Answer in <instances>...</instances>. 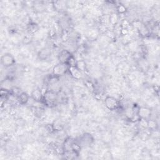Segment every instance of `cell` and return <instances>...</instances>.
<instances>
[{
    "label": "cell",
    "mask_w": 160,
    "mask_h": 160,
    "mask_svg": "<svg viewBox=\"0 0 160 160\" xmlns=\"http://www.w3.org/2000/svg\"><path fill=\"white\" fill-rule=\"evenodd\" d=\"M33 6L34 9L38 12H42L43 10H45V7L42 4V2H36Z\"/></svg>",
    "instance_id": "cell-18"
},
{
    "label": "cell",
    "mask_w": 160,
    "mask_h": 160,
    "mask_svg": "<svg viewBox=\"0 0 160 160\" xmlns=\"http://www.w3.org/2000/svg\"><path fill=\"white\" fill-rule=\"evenodd\" d=\"M51 126L53 129V131H62L64 127L63 122L59 119H57L54 120L52 122V123L51 124Z\"/></svg>",
    "instance_id": "cell-11"
},
{
    "label": "cell",
    "mask_w": 160,
    "mask_h": 160,
    "mask_svg": "<svg viewBox=\"0 0 160 160\" xmlns=\"http://www.w3.org/2000/svg\"><path fill=\"white\" fill-rule=\"evenodd\" d=\"M39 29V27L38 24L35 22H30L28 26V31L31 33H34L36 31H38Z\"/></svg>",
    "instance_id": "cell-14"
},
{
    "label": "cell",
    "mask_w": 160,
    "mask_h": 160,
    "mask_svg": "<svg viewBox=\"0 0 160 160\" xmlns=\"http://www.w3.org/2000/svg\"><path fill=\"white\" fill-rule=\"evenodd\" d=\"M68 72L74 79H79L82 77V72L76 66L69 67Z\"/></svg>",
    "instance_id": "cell-10"
},
{
    "label": "cell",
    "mask_w": 160,
    "mask_h": 160,
    "mask_svg": "<svg viewBox=\"0 0 160 160\" xmlns=\"http://www.w3.org/2000/svg\"><path fill=\"white\" fill-rule=\"evenodd\" d=\"M80 146H86L91 144L93 142L94 138L89 133H84L82 134L78 140H76Z\"/></svg>",
    "instance_id": "cell-6"
},
{
    "label": "cell",
    "mask_w": 160,
    "mask_h": 160,
    "mask_svg": "<svg viewBox=\"0 0 160 160\" xmlns=\"http://www.w3.org/2000/svg\"><path fill=\"white\" fill-rule=\"evenodd\" d=\"M151 110L149 108L146 106H140L138 108L136 111V115L138 116L139 119L148 120L151 116Z\"/></svg>",
    "instance_id": "cell-4"
},
{
    "label": "cell",
    "mask_w": 160,
    "mask_h": 160,
    "mask_svg": "<svg viewBox=\"0 0 160 160\" xmlns=\"http://www.w3.org/2000/svg\"><path fill=\"white\" fill-rule=\"evenodd\" d=\"M16 60L14 57L10 53H4L1 58V63L5 68H10L14 65Z\"/></svg>",
    "instance_id": "cell-5"
},
{
    "label": "cell",
    "mask_w": 160,
    "mask_h": 160,
    "mask_svg": "<svg viewBox=\"0 0 160 160\" xmlns=\"http://www.w3.org/2000/svg\"><path fill=\"white\" fill-rule=\"evenodd\" d=\"M81 72L86 71V62L83 60H79L76 62V66Z\"/></svg>",
    "instance_id": "cell-17"
},
{
    "label": "cell",
    "mask_w": 160,
    "mask_h": 160,
    "mask_svg": "<svg viewBox=\"0 0 160 160\" xmlns=\"http://www.w3.org/2000/svg\"><path fill=\"white\" fill-rule=\"evenodd\" d=\"M69 66L66 63L59 62L56 64L52 70V74L56 77L59 78L68 72Z\"/></svg>",
    "instance_id": "cell-2"
},
{
    "label": "cell",
    "mask_w": 160,
    "mask_h": 160,
    "mask_svg": "<svg viewBox=\"0 0 160 160\" xmlns=\"http://www.w3.org/2000/svg\"><path fill=\"white\" fill-rule=\"evenodd\" d=\"M104 104L107 109L110 111L117 110L120 108V102L116 98L108 96L104 99Z\"/></svg>",
    "instance_id": "cell-3"
},
{
    "label": "cell",
    "mask_w": 160,
    "mask_h": 160,
    "mask_svg": "<svg viewBox=\"0 0 160 160\" xmlns=\"http://www.w3.org/2000/svg\"><path fill=\"white\" fill-rule=\"evenodd\" d=\"M72 56V54L70 51L63 49H62L58 55V59L59 61V62L62 63H66L67 64L68 60L70 59V58Z\"/></svg>",
    "instance_id": "cell-7"
},
{
    "label": "cell",
    "mask_w": 160,
    "mask_h": 160,
    "mask_svg": "<svg viewBox=\"0 0 160 160\" xmlns=\"http://www.w3.org/2000/svg\"><path fill=\"white\" fill-rule=\"evenodd\" d=\"M116 9L118 13L119 14H123L127 11V8L124 4H118V6H116Z\"/></svg>",
    "instance_id": "cell-19"
},
{
    "label": "cell",
    "mask_w": 160,
    "mask_h": 160,
    "mask_svg": "<svg viewBox=\"0 0 160 160\" xmlns=\"http://www.w3.org/2000/svg\"><path fill=\"white\" fill-rule=\"evenodd\" d=\"M58 101V93L53 89H48L43 93L42 102L48 108L54 107Z\"/></svg>",
    "instance_id": "cell-1"
},
{
    "label": "cell",
    "mask_w": 160,
    "mask_h": 160,
    "mask_svg": "<svg viewBox=\"0 0 160 160\" xmlns=\"http://www.w3.org/2000/svg\"><path fill=\"white\" fill-rule=\"evenodd\" d=\"M147 127L150 129L154 130L157 128L158 124L155 120L149 119L147 120Z\"/></svg>",
    "instance_id": "cell-15"
},
{
    "label": "cell",
    "mask_w": 160,
    "mask_h": 160,
    "mask_svg": "<svg viewBox=\"0 0 160 160\" xmlns=\"http://www.w3.org/2000/svg\"><path fill=\"white\" fill-rule=\"evenodd\" d=\"M43 96V92L40 88H35L34 89L31 93V98L35 102H42Z\"/></svg>",
    "instance_id": "cell-9"
},
{
    "label": "cell",
    "mask_w": 160,
    "mask_h": 160,
    "mask_svg": "<svg viewBox=\"0 0 160 160\" xmlns=\"http://www.w3.org/2000/svg\"><path fill=\"white\" fill-rule=\"evenodd\" d=\"M109 21L111 24L112 26H114L117 24L118 21V15L117 13L112 12L110 14L109 18Z\"/></svg>",
    "instance_id": "cell-13"
},
{
    "label": "cell",
    "mask_w": 160,
    "mask_h": 160,
    "mask_svg": "<svg viewBox=\"0 0 160 160\" xmlns=\"http://www.w3.org/2000/svg\"><path fill=\"white\" fill-rule=\"evenodd\" d=\"M51 55V50L49 48H42L38 53V57L41 61H45Z\"/></svg>",
    "instance_id": "cell-8"
},
{
    "label": "cell",
    "mask_w": 160,
    "mask_h": 160,
    "mask_svg": "<svg viewBox=\"0 0 160 160\" xmlns=\"http://www.w3.org/2000/svg\"><path fill=\"white\" fill-rule=\"evenodd\" d=\"M29 100V96L26 92H23L22 91L17 97V101L21 104H27Z\"/></svg>",
    "instance_id": "cell-12"
},
{
    "label": "cell",
    "mask_w": 160,
    "mask_h": 160,
    "mask_svg": "<svg viewBox=\"0 0 160 160\" xmlns=\"http://www.w3.org/2000/svg\"><path fill=\"white\" fill-rule=\"evenodd\" d=\"M9 90H10V92H11V95L15 96L16 98H17V97L22 92V91H21V89L17 87V86H13V87L11 88V89H9Z\"/></svg>",
    "instance_id": "cell-16"
}]
</instances>
